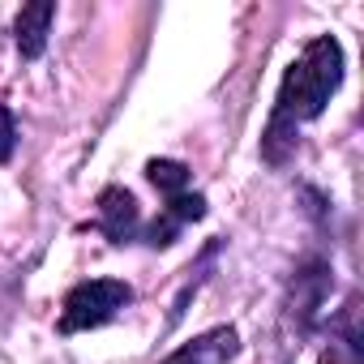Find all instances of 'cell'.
I'll list each match as a JSON object with an SVG mask.
<instances>
[{
    "instance_id": "cell-1",
    "label": "cell",
    "mask_w": 364,
    "mask_h": 364,
    "mask_svg": "<svg viewBox=\"0 0 364 364\" xmlns=\"http://www.w3.org/2000/svg\"><path fill=\"white\" fill-rule=\"evenodd\" d=\"M343 69H347V56L334 35L309 39L304 52L287 65L274 107H270V120H266V133H262V159L270 167H287V159L296 154L300 124H309L326 112V103L343 86Z\"/></svg>"
},
{
    "instance_id": "cell-10",
    "label": "cell",
    "mask_w": 364,
    "mask_h": 364,
    "mask_svg": "<svg viewBox=\"0 0 364 364\" xmlns=\"http://www.w3.org/2000/svg\"><path fill=\"white\" fill-rule=\"evenodd\" d=\"M18 150V120H14V107L0 103V167H5Z\"/></svg>"
},
{
    "instance_id": "cell-4",
    "label": "cell",
    "mask_w": 364,
    "mask_h": 364,
    "mask_svg": "<svg viewBox=\"0 0 364 364\" xmlns=\"http://www.w3.org/2000/svg\"><path fill=\"white\" fill-rule=\"evenodd\" d=\"M95 206H99V215H95V232H103L107 236V245H133L137 240V232H141V206H137V198L124 189V185H103L99 189V198H95Z\"/></svg>"
},
{
    "instance_id": "cell-2",
    "label": "cell",
    "mask_w": 364,
    "mask_h": 364,
    "mask_svg": "<svg viewBox=\"0 0 364 364\" xmlns=\"http://www.w3.org/2000/svg\"><path fill=\"white\" fill-rule=\"evenodd\" d=\"M133 304V287L124 279H82L65 291L60 300V334H82V330H99L107 321H116L124 309Z\"/></svg>"
},
{
    "instance_id": "cell-8",
    "label": "cell",
    "mask_w": 364,
    "mask_h": 364,
    "mask_svg": "<svg viewBox=\"0 0 364 364\" xmlns=\"http://www.w3.org/2000/svg\"><path fill=\"white\" fill-rule=\"evenodd\" d=\"M146 180H150L163 198H176V193L189 189L193 171H189V163H180V159H150L146 163Z\"/></svg>"
},
{
    "instance_id": "cell-3",
    "label": "cell",
    "mask_w": 364,
    "mask_h": 364,
    "mask_svg": "<svg viewBox=\"0 0 364 364\" xmlns=\"http://www.w3.org/2000/svg\"><path fill=\"white\" fill-rule=\"evenodd\" d=\"M334 287V270L326 257H304L291 274V291H287V317L296 326V334H313L321 309H326V296Z\"/></svg>"
},
{
    "instance_id": "cell-9",
    "label": "cell",
    "mask_w": 364,
    "mask_h": 364,
    "mask_svg": "<svg viewBox=\"0 0 364 364\" xmlns=\"http://www.w3.org/2000/svg\"><path fill=\"white\" fill-rule=\"evenodd\" d=\"M159 215L171 219L176 228H189V223H202L210 215V202H206V193L185 189V193H176V198H163V210Z\"/></svg>"
},
{
    "instance_id": "cell-5",
    "label": "cell",
    "mask_w": 364,
    "mask_h": 364,
    "mask_svg": "<svg viewBox=\"0 0 364 364\" xmlns=\"http://www.w3.org/2000/svg\"><path fill=\"white\" fill-rule=\"evenodd\" d=\"M240 351V334L236 326H215L198 338H189L185 347H176L163 364H228Z\"/></svg>"
},
{
    "instance_id": "cell-6",
    "label": "cell",
    "mask_w": 364,
    "mask_h": 364,
    "mask_svg": "<svg viewBox=\"0 0 364 364\" xmlns=\"http://www.w3.org/2000/svg\"><path fill=\"white\" fill-rule=\"evenodd\" d=\"M52 22H56V5H52V0H35V5H22V9H18V18H14V39H18L22 60H39V56L48 52Z\"/></svg>"
},
{
    "instance_id": "cell-7",
    "label": "cell",
    "mask_w": 364,
    "mask_h": 364,
    "mask_svg": "<svg viewBox=\"0 0 364 364\" xmlns=\"http://www.w3.org/2000/svg\"><path fill=\"white\" fill-rule=\"evenodd\" d=\"M321 364H360V334H355V296L347 300L343 317L330 321V347L321 351Z\"/></svg>"
}]
</instances>
